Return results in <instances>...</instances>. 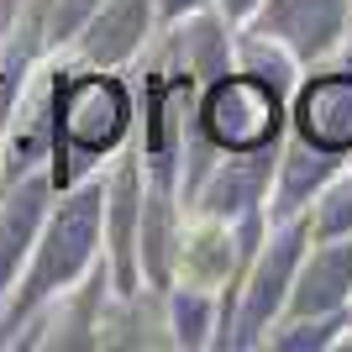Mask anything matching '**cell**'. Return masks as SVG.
<instances>
[{
  "label": "cell",
  "mask_w": 352,
  "mask_h": 352,
  "mask_svg": "<svg viewBox=\"0 0 352 352\" xmlns=\"http://www.w3.org/2000/svg\"><path fill=\"white\" fill-rule=\"evenodd\" d=\"M210 132L226 147H252L274 132V95H268L258 79H226V85L210 95Z\"/></svg>",
  "instance_id": "cell-1"
},
{
  "label": "cell",
  "mask_w": 352,
  "mask_h": 352,
  "mask_svg": "<svg viewBox=\"0 0 352 352\" xmlns=\"http://www.w3.org/2000/svg\"><path fill=\"white\" fill-rule=\"evenodd\" d=\"M300 126H305L310 142H321V147L352 142V79L310 85L305 100H300Z\"/></svg>",
  "instance_id": "cell-2"
},
{
  "label": "cell",
  "mask_w": 352,
  "mask_h": 352,
  "mask_svg": "<svg viewBox=\"0 0 352 352\" xmlns=\"http://www.w3.org/2000/svg\"><path fill=\"white\" fill-rule=\"evenodd\" d=\"M63 121H69V132L79 142H111L116 126H121V95L111 85H79L69 95Z\"/></svg>",
  "instance_id": "cell-3"
}]
</instances>
